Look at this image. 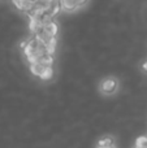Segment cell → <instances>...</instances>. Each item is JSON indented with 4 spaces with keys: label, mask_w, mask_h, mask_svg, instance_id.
Instances as JSON below:
<instances>
[{
    "label": "cell",
    "mask_w": 147,
    "mask_h": 148,
    "mask_svg": "<svg viewBox=\"0 0 147 148\" xmlns=\"http://www.w3.org/2000/svg\"><path fill=\"white\" fill-rule=\"evenodd\" d=\"M30 70L35 77H38L42 81H47L54 75V64L47 62H34L30 64Z\"/></svg>",
    "instance_id": "1"
},
{
    "label": "cell",
    "mask_w": 147,
    "mask_h": 148,
    "mask_svg": "<svg viewBox=\"0 0 147 148\" xmlns=\"http://www.w3.org/2000/svg\"><path fill=\"white\" fill-rule=\"evenodd\" d=\"M60 8L64 12H74L80 8L85 7L89 0H59Z\"/></svg>",
    "instance_id": "2"
},
{
    "label": "cell",
    "mask_w": 147,
    "mask_h": 148,
    "mask_svg": "<svg viewBox=\"0 0 147 148\" xmlns=\"http://www.w3.org/2000/svg\"><path fill=\"white\" fill-rule=\"evenodd\" d=\"M117 87V81L113 78H108L104 79L103 83H102V91L106 92V94H113L116 91Z\"/></svg>",
    "instance_id": "3"
},
{
    "label": "cell",
    "mask_w": 147,
    "mask_h": 148,
    "mask_svg": "<svg viewBox=\"0 0 147 148\" xmlns=\"http://www.w3.org/2000/svg\"><path fill=\"white\" fill-rule=\"evenodd\" d=\"M135 147L137 148H147V136H139L135 140Z\"/></svg>",
    "instance_id": "4"
},
{
    "label": "cell",
    "mask_w": 147,
    "mask_h": 148,
    "mask_svg": "<svg viewBox=\"0 0 147 148\" xmlns=\"http://www.w3.org/2000/svg\"><path fill=\"white\" fill-rule=\"evenodd\" d=\"M98 146H100V147H109V146H113V140H112L111 138H108V136H106V138H102L100 140H99Z\"/></svg>",
    "instance_id": "5"
},
{
    "label": "cell",
    "mask_w": 147,
    "mask_h": 148,
    "mask_svg": "<svg viewBox=\"0 0 147 148\" xmlns=\"http://www.w3.org/2000/svg\"><path fill=\"white\" fill-rule=\"evenodd\" d=\"M98 148H115V146H109V147H100V146H98Z\"/></svg>",
    "instance_id": "6"
},
{
    "label": "cell",
    "mask_w": 147,
    "mask_h": 148,
    "mask_svg": "<svg viewBox=\"0 0 147 148\" xmlns=\"http://www.w3.org/2000/svg\"><path fill=\"white\" fill-rule=\"evenodd\" d=\"M134 148H137V147H134Z\"/></svg>",
    "instance_id": "7"
}]
</instances>
